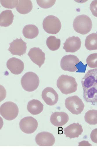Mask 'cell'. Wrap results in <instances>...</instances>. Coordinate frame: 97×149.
I'll return each instance as SVG.
<instances>
[{
  "label": "cell",
  "instance_id": "cell-1",
  "mask_svg": "<svg viewBox=\"0 0 97 149\" xmlns=\"http://www.w3.org/2000/svg\"><path fill=\"white\" fill-rule=\"evenodd\" d=\"M83 97L86 102L97 107V68L87 72L81 81Z\"/></svg>",
  "mask_w": 97,
  "mask_h": 149
},
{
  "label": "cell",
  "instance_id": "cell-2",
  "mask_svg": "<svg viewBox=\"0 0 97 149\" xmlns=\"http://www.w3.org/2000/svg\"><path fill=\"white\" fill-rule=\"evenodd\" d=\"M57 85L61 93L66 95L76 92L78 86L75 78L72 76L64 74L58 78Z\"/></svg>",
  "mask_w": 97,
  "mask_h": 149
},
{
  "label": "cell",
  "instance_id": "cell-3",
  "mask_svg": "<svg viewBox=\"0 0 97 149\" xmlns=\"http://www.w3.org/2000/svg\"><path fill=\"white\" fill-rule=\"evenodd\" d=\"M92 23L90 17L85 15H79L74 19L73 27L75 31L82 35L89 33L91 30Z\"/></svg>",
  "mask_w": 97,
  "mask_h": 149
},
{
  "label": "cell",
  "instance_id": "cell-4",
  "mask_svg": "<svg viewBox=\"0 0 97 149\" xmlns=\"http://www.w3.org/2000/svg\"><path fill=\"white\" fill-rule=\"evenodd\" d=\"M39 79L37 74L33 72H28L24 74L21 79L22 86L25 91L32 92L38 87Z\"/></svg>",
  "mask_w": 97,
  "mask_h": 149
},
{
  "label": "cell",
  "instance_id": "cell-5",
  "mask_svg": "<svg viewBox=\"0 0 97 149\" xmlns=\"http://www.w3.org/2000/svg\"><path fill=\"white\" fill-rule=\"evenodd\" d=\"M43 28L47 33L56 34L60 31L61 24L57 17L50 15L45 17L43 23Z\"/></svg>",
  "mask_w": 97,
  "mask_h": 149
},
{
  "label": "cell",
  "instance_id": "cell-6",
  "mask_svg": "<svg viewBox=\"0 0 97 149\" xmlns=\"http://www.w3.org/2000/svg\"><path fill=\"white\" fill-rule=\"evenodd\" d=\"M0 112L4 119L12 120L15 119L18 116L19 109L18 107L15 103L8 102L1 105Z\"/></svg>",
  "mask_w": 97,
  "mask_h": 149
},
{
  "label": "cell",
  "instance_id": "cell-7",
  "mask_svg": "<svg viewBox=\"0 0 97 149\" xmlns=\"http://www.w3.org/2000/svg\"><path fill=\"white\" fill-rule=\"evenodd\" d=\"M65 106L68 111L74 115H78L83 111L85 105L78 96L68 97L65 101Z\"/></svg>",
  "mask_w": 97,
  "mask_h": 149
},
{
  "label": "cell",
  "instance_id": "cell-8",
  "mask_svg": "<svg viewBox=\"0 0 97 149\" xmlns=\"http://www.w3.org/2000/svg\"><path fill=\"white\" fill-rule=\"evenodd\" d=\"M80 62L78 57L73 55H68L63 56L61 59L60 65L64 71L75 72L78 70L76 65Z\"/></svg>",
  "mask_w": 97,
  "mask_h": 149
},
{
  "label": "cell",
  "instance_id": "cell-9",
  "mask_svg": "<svg viewBox=\"0 0 97 149\" xmlns=\"http://www.w3.org/2000/svg\"><path fill=\"white\" fill-rule=\"evenodd\" d=\"M21 130L26 134H32L37 130L38 124L37 120L32 117H27L22 119L19 122Z\"/></svg>",
  "mask_w": 97,
  "mask_h": 149
},
{
  "label": "cell",
  "instance_id": "cell-10",
  "mask_svg": "<svg viewBox=\"0 0 97 149\" xmlns=\"http://www.w3.org/2000/svg\"><path fill=\"white\" fill-rule=\"evenodd\" d=\"M26 44L27 43L23 41L21 38L19 39L17 38L10 43V47L8 50L13 56H21L26 53Z\"/></svg>",
  "mask_w": 97,
  "mask_h": 149
},
{
  "label": "cell",
  "instance_id": "cell-11",
  "mask_svg": "<svg viewBox=\"0 0 97 149\" xmlns=\"http://www.w3.org/2000/svg\"><path fill=\"white\" fill-rule=\"evenodd\" d=\"M35 141L37 144L41 146H51L55 141L54 135L46 132L38 134L35 138Z\"/></svg>",
  "mask_w": 97,
  "mask_h": 149
},
{
  "label": "cell",
  "instance_id": "cell-12",
  "mask_svg": "<svg viewBox=\"0 0 97 149\" xmlns=\"http://www.w3.org/2000/svg\"><path fill=\"white\" fill-rule=\"evenodd\" d=\"M42 98L46 104L50 106H54L58 102V93L51 87L46 88L42 93Z\"/></svg>",
  "mask_w": 97,
  "mask_h": 149
},
{
  "label": "cell",
  "instance_id": "cell-13",
  "mask_svg": "<svg viewBox=\"0 0 97 149\" xmlns=\"http://www.w3.org/2000/svg\"><path fill=\"white\" fill-rule=\"evenodd\" d=\"M28 54L32 62L38 65L39 68L44 63L45 54L39 48H32Z\"/></svg>",
  "mask_w": 97,
  "mask_h": 149
},
{
  "label": "cell",
  "instance_id": "cell-14",
  "mask_svg": "<svg viewBox=\"0 0 97 149\" xmlns=\"http://www.w3.org/2000/svg\"><path fill=\"white\" fill-rule=\"evenodd\" d=\"M81 45L80 38L78 37L73 36L67 39L65 42L63 44V49L66 52L73 53L80 49Z\"/></svg>",
  "mask_w": 97,
  "mask_h": 149
},
{
  "label": "cell",
  "instance_id": "cell-15",
  "mask_svg": "<svg viewBox=\"0 0 97 149\" xmlns=\"http://www.w3.org/2000/svg\"><path fill=\"white\" fill-rule=\"evenodd\" d=\"M6 66L10 72L15 74H21L24 69L23 61L14 57L9 59L6 63Z\"/></svg>",
  "mask_w": 97,
  "mask_h": 149
},
{
  "label": "cell",
  "instance_id": "cell-16",
  "mask_svg": "<svg viewBox=\"0 0 97 149\" xmlns=\"http://www.w3.org/2000/svg\"><path fill=\"white\" fill-rule=\"evenodd\" d=\"M69 116L63 112H55L51 115L50 121L54 126L60 127L64 125L69 120Z\"/></svg>",
  "mask_w": 97,
  "mask_h": 149
},
{
  "label": "cell",
  "instance_id": "cell-17",
  "mask_svg": "<svg viewBox=\"0 0 97 149\" xmlns=\"http://www.w3.org/2000/svg\"><path fill=\"white\" fill-rule=\"evenodd\" d=\"M64 132L66 137L72 139L78 137L82 134L83 129L81 125L78 123H73L65 128Z\"/></svg>",
  "mask_w": 97,
  "mask_h": 149
},
{
  "label": "cell",
  "instance_id": "cell-18",
  "mask_svg": "<svg viewBox=\"0 0 97 149\" xmlns=\"http://www.w3.org/2000/svg\"><path fill=\"white\" fill-rule=\"evenodd\" d=\"M14 15L12 11L6 10L2 12L0 15V25L1 27H8L12 25Z\"/></svg>",
  "mask_w": 97,
  "mask_h": 149
},
{
  "label": "cell",
  "instance_id": "cell-19",
  "mask_svg": "<svg viewBox=\"0 0 97 149\" xmlns=\"http://www.w3.org/2000/svg\"><path fill=\"white\" fill-rule=\"evenodd\" d=\"M28 111L33 115H37L43 111L44 105L38 100H33L28 102L27 106Z\"/></svg>",
  "mask_w": 97,
  "mask_h": 149
},
{
  "label": "cell",
  "instance_id": "cell-20",
  "mask_svg": "<svg viewBox=\"0 0 97 149\" xmlns=\"http://www.w3.org/2000/svg\"><path fill=\"white\" fill-rule=\"evenodd\" d=\"M33 4L30 0H19L16 8L17 11L21 14H26L32 10Z\"/></svg>",
  "mask_w": 97,
  "mask_h": 149
},
{
  "label": "cell",
  "instance_id": "cell-21",
  "mask_svg": "<svg viewBox=\"0 0 97 149\" xmlns=\"http://www.w3.org/2000/svg\"><path fill=\"white\" fill-rule=\"evenodd\" d=\"M38 28L34 25H28L24 27L23 33L24 37L27 39H33L36 38L39 34Z\"/></svg>",
  "mask_w": 97,
  "mask_h": 149
},
{
  "label": "cell",
  "instance_id": "cell-22",
  "mask_svg": "<svg viewBox=\"0 0 97 149\" xmlns=\"http://www.w3.org/2000/svg\"><path fill=\"white\" fill-rule=\"evenodd\" d=\"M85 47L87 50H97V33H92L87 36L85 40Z\"/></svg>",
  "mask_w": 97,
  "mask_h": 149
},
{
  "label": "cell",
  "instance_id": "cell-23",
  "mask_svg": "<svg viewBox=\"0 0 97 149\" xmlns=\"http://www.w3.org/2000/svg\"><path fill=\"white\" fill-rule=\"evenodd\" d=\"M46 44L51 50L56 51L60 47L61 40L60 39L57 38L55 36H50L46 40Z\"/></svg>",
  "mask_w": 97,
  "mask_h": 149
},
{
  "label": "cell",
  "instance_id": "cell-24",
  "mask_svg": "<svg viewBox=\"0 0 97 149\" xmlns=\"http://www.w3.org/2000/svg\"><path fill=\"white\" fill-rule=\"evenodd\" d=\"M85 121L90 125L97 124V110L92 109L87 112L85 116Z\"/></svg>",
  "mask_w": 97,
  "mask_h": 149
},
{
  "label": "cell",
  "instance_id": "cell-25",
  "mask_svg": "<svg viewBox=\"0 0 97 149\" xmlns=\"http://www.w3.org/2000/svg\"><path fill=\"white\" fill-rule=\"evenodd\" d=\"M86 61L88 66L90 68H97V53L89 55L88 56Z\"/></svg>",
  "mask_w": 97,
  "mask_h": 149
},
{
  "label": "cell",
  "instance_id": "cell-26",
  "mask_svg": "<svg viewBox=\"0 0 97 149\" xmlns=\"http://www.w3.org/2000/svg\"><path fill=\"white\" fill-rule=\"evenodd\" d=\"M19 1L18 0H1V5L4 8H6L13 9L16 8L19 4Z\"/></svg>",
  "mask_w": 97,
  "mask_h": 149
},
{
  "label": "cell",
  "instance_id": "cell-27",
  "mask_svg": "<svg viewBox=\"0 0 97 149\" xmlns=\"http://www.w3.org/2000/svg\"><path fill=\"white\" fill-rule=\"evenodd\" d=\"M37 3L38 6L43 8H48L52 7L55 3L56 1H42L37 0Z\"/></svg>",
  "mask_w": 97,
  "mask_h": 149
},
{
  "label": "cell",
  "instance_id": "cell-28",
  "mask_svg": "<svg viewBox=\"0 0 97 149\" xmlns=\"http://www.w3.org/2000/svg\"><path fill=\"white\" fill-rule=\"evenodd\" d=\"M90 9L92 15L97 17V0L92 2L90 4Z\"/></svg>",
  "mask_w": 97,
  "mask_h": 149
},
{
  "label": "cell",
  "instance_id": "cell-29",
  "mask_svg": "<svg viewBox=\"0 0 97 149\" xmlns=\"http://www.w3.org/2000/svg\"><path fill=\"white\" fill-rule=\"evenodd\" d=\"M90 137L92 142L97 143V128L94 129L92 131Z\"/></svg>",
  "mask_w": 97,
  "mask_h": 149
},
{
  "label": "cell",
  "instance_id": "cell-30",
  "mask_svg": "<svg viewBox=\"0 0 97 149\" xmlns=\"http://www.w3.org/2000/svg\"><path fill=\"white\" fill-rule=\"evenodd\" d=\"M79 146H91V144L89 143L87 141H83L79 143Z\"/></svg>",
  "mask_w": 97,
  "mask_h": 149
}]
</instances>
